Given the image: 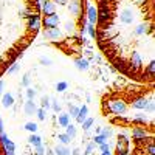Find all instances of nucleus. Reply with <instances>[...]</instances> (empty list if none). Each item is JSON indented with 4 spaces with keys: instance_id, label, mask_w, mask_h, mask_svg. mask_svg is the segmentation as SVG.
Returning a JSON list of instances; mask_svg holds the SVG:
<instances>
[{
    "instance_id": "nucleus-33",
    "label": "nucleus",
    "mask_w": 155,
    "mask_h": 155,
    "mask_svg": "<svg viewBox=\"0 0 155 155\" xmlns=\"http://www.w3.org/2000/svg\"><path fill=\"white\" fill-rule=\"evenodd\" d=\"M28 82H30L28 76H25V78H23V85H28Z\"/></svg>"
},
{
    "instance_id": "nucleus-17",
    "label": "nucleus",
    "mask_w": 155,
    "mask_h": 155,
    "mask_svg": "<svg viewBox=\"0 0 155 155\" xmlns=\"http://www.w3.org/2000/svg\"><path fill=\"white\" fill-rule=\"evenodd\" d=\"M93 123H95L93 118H85V121L82 123V129H84V130H88V129L93 126Z\"/></svg>"
},
{
    "instance_id": "nucleus-7",
    "label": "nucleus",
    "mask_w": 155,
    "mask_h": 155,
    "mask_svg": "<svg viewBox=\"0 0 155 155\" xmlns=\"http://www.w3.org/2000/svg\"><path fill=\"white\" fill-rule=\"evenodd\" d=\"M0 138H2V143L6 149V153L8 155H14V143H12L11 140H8V137L3 134V135H0Z\"/></svg>"
},
{
    "instance_id": "nucleus-5",
    "label": "nucleus",
    "mask_w": 155,
    "mask_h": 155,
    "mask_svg": "<svg viewBox=\"0 0 155 155\" xmlns=\"http://www.w3.org/2000/svg\"><path fill=\"white\" fill-rule=\"evenodd\" d=\"M134 140V149L129 155H155V146H153V135H144Z\"/></svg>"
},
{
    "instance_id": "nucleus-21",
    "label": "nucleus",
    "mask_w": 155,
    "mask_h": 155,
    "mask_svg": "<svg viewBox=\"0 0 155 155\" xmlns=\"http://www.w3.org/2000/svg\"><path fill=\"white\" fill-rule=\"evenodd\" d=\"M85 30L90 33V36H92V37L95 39V36H96V31H95V25H92V23H90L88 27H85Z\"/></svg>"
},
{
    "instance_id": "nucleus-25",
    "label": "nucleus",
    "mask_w": 155,
    "mask_h": 155,
    "mask_svg": "<svg viewBox=\"0 0 155 155\" xmlns=\"http://www.w3.org/2000/svg\"><path fill=\"white\" fill-rule=\"evenodd\" d=\"M36 113H37V118L41 120V121H44V120H45V110H44V109H37V112H36Z\"/></svg>"
},
{
    "instance_id": "nucleus-28",
    "label": "nucleus",
    "mask_w": 155,
    "mask_h": 155,
    "mask_svg": "<svg viewBox=\"0 0 155 155\" xmlns=\"http://www.w3.org/2000/svg\"><path fill=\"white\" fill-rule=\"evenodd\" d=\"M48 101H50L48 96H44V98H42V107H44V109H48V107H50V102H48Z\"/></svg>"
},
{
    "instance_id": "nucleus-15",
    "label": "nucleus",
    "mask_w": 155,
    "mask_h": 155,
    "mask_svg": "<svg viewBox=\"0 0 155 155\" xmlns=\"http://www.w3.org/2000/svg\"><path fill=\"white\" fill-rule=\"evenodd\" d=\"M56 155H70V150L65 146H58L56 147Z\"/></svg>"
},
{
    "instance_id": "nucleus-29",
    "label": "nucleus",
    "mask_w": 155,
    "mask_h": 155,
    "mask_svg": "<svg viewBox=\"0 0 155 155\" xmlns=\"http://www.w3.org/2000/svg\"><path fill=\"white\" fill-rule=\"evenodd\" d=\"M99 149H101V152H104V150H110V144L107 143H102V144H99Z\"/></svg>"
},
{
    "instance_id": "nucleus-12",
    "label": "nucleus",
    "mask_w": 155,
    "mask_h": 155,
    "mask_svg": "<svg viewBox=\"0 0 155 155\" xmlns=\"http://www.w3.org/2000/svg\"><path fill=\"white\" fill-rule=\"evenodd\" d=\"M2 102H3V107H11L12 104H14V98H12L9 93H5L3 95V98H2Z\"/></svg>"
},
{
    "instance_id": "nucleus-18",
    "label": "nucleus",
    "mask_w": 155,
    "mask_h": 155,
    "mask_svg": "<svg viewBox=\"0 0 155 155\" xmlns=\"http://www.w3.org/2000/svg\"><path fill=\"white\" fill-rule=\"evenodd\" d=\"M58 138H59V141H61L62 144H68L70 141H71V138H70L67 134H59V137H58Z\"/></svg>"
},
{
    "instance_id": "nucleus-24",
    "label": "nucleus",
    "mask_w": 155,
    "mask_h": 155,
    "mask_svg": "<svg viewBox=\"0 0 155 155\" xmlns=\"http://www.w3.org/2000/svg\"><path fill=\"white\" fill-rule=\"evenodd\" d=\"M17 70H19V65H17V64H12V65L6 70V73H8V74H12V73H16Z\"/></svg>"
},
{
    "instance_id": "nucleus-20",
    "label": "nucleus",
    "mask_w": 155,
    "mask_h": 155,
    "mask_svg": "<svg viewBox=\"0 0 155 155\" xmlns=\"http://www.w3.org/2000/svg\"><path fill=\"white\" fill-rule=\"evenodd\" d=\"M25 129L34 134V132L37 130V124H34V123H27V124H25Z\"/></svg>"
},
{
    "instance_id": "nucleus-23",
    "label": "nucleus",
    "mask_w": 155,
    "mask_h": 155,
    "mask_svg": "<svg viewBox=\"0 0 155 155\" xmlns=\"http://www.w3.org/2000/svg\"><path fill=\"white\" fill-rule=\"evenodd\" d=\"M112 134H113V132H112V129H110V127H106L104 130H101V134H99V135H102V137H106V138H109V137H110Z\"/></svg>"
},
{
    "instance_id": "nucleus-31",
    "label": "nucleus",
    "mask_w": 155,
    "mask_h": 155,
    "mask_svg": "<svg viewBox=\"0 0 155 155\" xmlns=\"http://www.w3.org/2000/svg\"><path fill=\"white\" fill-rule=\"evenodd\" d=\"M0 155H8L6 153V149H5V146L2 143V138H0Z\"/></svg>"
},
{
    "instance_id": "nucleus-10",
    "label": "nucleus",
    "mask_w": 155,
    "mask_h": 155,
    "mask_svg": "<svg viewBox=\"0 0 155 155\" xmlns=\"http://www.w3.org/2000/svg\"><path fill=\"white\" fill-rule=\"evenodd\" d=\"M74 64H76V68H78V70H81V71H84V70L88 68V61L84 59V58H78V59H74Z\"/></svg>"
},
{
    "instance_id": "nucleus-13",
    "label": "nucleus",
    "mask_w": 155,
    "mask_h": 155,
    "mask_svg": "<svg viewBox=\"0 0 155 155\" xmlns=\"http://www.w3.org/2000/svg\"><path fill=\"white\" fill-rule=\"evenodd\" d=\"M68 124H70L68 115H59V126H61V127H67Z\"/></svg>"
},
{
    "instance_id": "nucleus-11",
    "label": "nucleus",
    "mask_w": 155,
    "mask_h": 155,
    "mask_svg": "<svg viewBox=\"0 0 155 155\" xmlns=\"http://www.w3.org/2000/svg\"><path fill=\"white\" fill-rule=\"evenodd\" d=\"M87 14H88V20H90V23L95 25V23H96V8L88 6V8H87Z\"/></svg>"
},
{
    "instance_id": "nucleus-16",
    "label": "nucleus",
    "mask_w": 155,
    "mask_h": 155,
    "mask_svg": "<svg viewBox=\"0 0 155 155\" xmlns=\"http://www.w3.org/2000/svg\"><path fill=\"white\" fill-rule=\"evenodd\" d=\"M67 135H68L71 140L76 137V127H74L73 124H68V126H67Z\"/></svg>"
},
{
    "instance_id": "nucleus-35",
    "label": "nucleus",
    "mask_w": 155,
    "mask_h": 155,
    "mask_svg": "<svg viewBox=\"0 0 155 155\" xmlns=\"http://www.w3.org/2000/svg\"><path fill=\"white\" fill-rule=\"evenodd\" d=\"M79 152H81V150L78 149V147H76V149H73V155H79Z\"/></svg>"
},
{
    "instance_id": "nucleus-9",
    "label": "nucleus",
    "mask_w": 155,
    "mask_h": 155,
    "mask_svg": "<svg viewBox=\"0 0 155 155\" xmlns=\"http://www.w3.org/2000/svg\"><path fill=\"white\" fill-rule=\"evenodd\" d=\"M25 113L27 115H34L36 112H37V107L34 106V102H33V99H28L27 102H25Z\"/></svg>"
},
{
    "instance_id": "nucleus-34",
    "label": "nucleus",
    "mask_w": 155,
    "mask_h": 155,
    "mask_svg": "<svg viewBox=\"0 0 155 155\" xmlns=\"http://www.w3.org/2000/svg\"><path fill=\"white\" fill-rule=\"evenodd\" d=\"M3 85H5V84H3V81H0V96H2V90H3Z\"/></svg>"
},
{
    "instance_id": "nucleus-3",
    "label": "nucleus",
    "mask_w": 155,
    "mask_h": 155,
    "mask_svg": "<svg viewBox=\"0 0 155 155\" xmlns=\"http://www.w3.org/2000/svg\"><path fill=\"white\" fill-rule=\"evenodd\" d=\"M42 36L74 59L82 58L87 27V0H42Z\"/></svg>"
},
{
    "instance_id": "nucleus-6",
    "label": "nucleus",
    "mask_w": 155,
    "mask_h": 155,
    "mask_svg": "<svg viewBox=\"0 0 155 155\" xmlns=\"http://www.w3.org/2000/svg\"><path fill=\"white\" fill-rule=\"evenodd\" d=\"M130 153V141L126 135H118V141H116L115 147V155H129Z\"/></svg>"
},
{
    "instance_id": "nucleus-26",
    "label": "nucleus",
    "mask_w": 155,
    "mask_h": 155,
    "mask_svg": "<svg viewBox=\"0 0 155 155\" xmlns=\"http://www.w3.org/2000/svg\"><path fill=\"white\" fill-rule=\"evenodd\" d=\"M93 147H95V143H90V144H88V146L85 147V150H84V155H88V153H92Z\"/></svg>"
},
{
    "instance_id": "nucleus-14",
    "label": "nucleus",
    "mask_w": 155,
    "mask_h": 155,
    "mask_svg": "<svg viewBox=\"0 0 155 155\" xmlns=\"http://www.w3.org/2000/svg\"><path fill=\"white\" fill-rule=\"evenodd\" d=\"M30 143L34 146V147H37V146H42V141H41V137H37V135H31L30 137Z\"/></svg>"
},
{
    "instance_id": "nucleus-32",
    "label": "nucleus",
    "mask_w": 155,
    "mask_h": 155,
    "mask_svg": "<svg viewBox=\"0 0 155 155\" xmlns=\"http://www.w3.org/2000/svg\"><path fill=\"white\" fill-rule=\"evenodd\" d=\"M53 109H54V112H59V110H61V107H59V104H58L56 101L53 102Z\"/></svg>"
},
{
    "instance_id": "nucleus-30",
    "label": "nucleus",
    "mask_w": 155,
    "mask_h": 155,
    "mask_svg": "<svg viewBox=\"0 0 155 155\" xmlns=\"http://www.w3.org/2000/svg\"><path fill=\"white\" fill-rule=\"evenodd\" d=\"M70 113H71V116H74V118H76V115L79 113V109L74 107V106H70Z\"/></svg>"
},
{
    "instance_id": "nucleus-8",
    "label": "nucleus",
    "mask_w": 155,
    "mask_h": 155,
    "mask_svg": "<svg viewBox=\"0 0 155 155\" xmlns=\"http://www.w3.org/2000/svg\"><path fill=\"white\" fill-rule=\"evenodd\" d=\"M87 113H88V107H87V106H82V107L79 109V113L76 115V123L82 124V123L85 121V118H87Z\"/></svg>"
},
{
    "instance_id": "nucleus-19",
    "label": "nucleus",
    "mask_w": 155,
    "mask_h": 155,
    "mask_svg": "<svg viewBox=\"0 0 155 155\" xmlns=\"http://www.w3.org/2000/svg\"><path fill=\"white\" fill-rule=\"evenodd\" d=\"M106 141H107V138L102 137V135H95V138H93L95 144H102V143H106Z\"/></svg>"
},
{
    "instance_id": "nucleus-4",
    "label": "nucleus",
    "mask_w": 155,
    "mask_h": 155,
    "mask_svg": "<svg viewBox=\"0 0 155 155\" xmlns=\"http://www.w3.org/2000/svg\"><path fill=\"white\" fill-rule=\"evenodd\" d=\"M153 84H129L110 90L101 98L102 116L110 124L126 129L155 132Z\"/></svg>"
},
{
    "instance_id": "nucleus-1",
    "label": "nucleus",
    "mask_w": 155,
    "mask_h": 155,
    "mask_svg": "<svg viewBox=\"0 0 155 155\" xmlns=\"http://www.w3.org/2000/svg\"><path fill=\"white\" fill-rule=\"evenodd\" d=\"M96 44L121 74L138 84L155 82L153 0H95Z\"/></svg>"
},
{
    "instance_id": "nucleus-22",
    "label": "nucleus",
    "mask_w": 155,
    "mask_h": 155,
    "mask_svg": "<svg viewBox=\"0 0 155 155\" xmlns=\"http://www.w3.org/2000/svg\"><path fill=\"white\" fill-rule=\"evenodd\" d=\"M67 87H68V84H67V82H59V84L56 85L58 92H65V90H67Z\"/></svg>"
},
{
    "instance_id": "nucleus-27",
    "label": "nucleus",
    "mask_w": 155,
    "mask_h": 155,
    "mask_svg": "<svg viewBox=\"0 0 155 155\" xmlns=\"http://www.w3.org/2000/svg\"><path fill=\"white\" fill-rule=\"evenodd\" d=\"M27 96H28V99H33V98L36 96V90H33V88H27Z\"/></svg>"
},
{
    "instance_id": "nucleus-2",
    "label": "nucleus",
    "mask_w": 155,
    "mask_h": 155,
    "mask_svg": "<svg viewBox=\"0 0 155 155\" xmlns=\"http://www.w3.org/2000/svg\"><path fill=\"white\" fill-rule=\"evenodd\" d=\"M41 28L39 0H0V73L22 58Z\"/></svg>"
},
{
    "instance_id": "nucleus-36",
    "label": "nucleus",
    "mask_w": 155,
    "mask_h": 155,
    "mask_svg": "<svg viewBox=\"0 0 155 155\" xmlns=\"http://www.w3.org/2000/svg\"><path fill=\"white\" fill-rule=\"evenodd\" d=\"M101 155H112L110 150H104V152H101Z\"/></svg>"
}]
</instances>
